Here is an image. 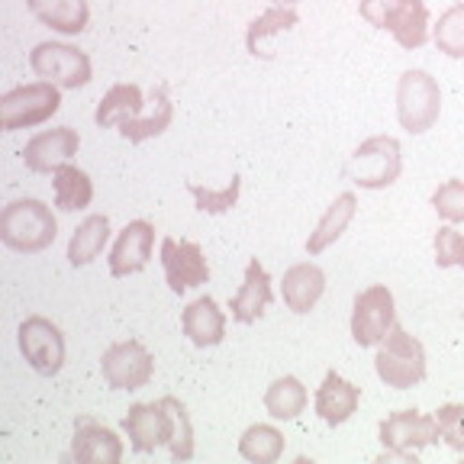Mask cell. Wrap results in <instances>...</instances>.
<instances>
[{
    "label": "cell",
    "mask_w": 464,
    "mask_h": 464,
    "mask_svg": "<svg viewBox=\"0 0 464 464\" xmlns=\"http://www.w3.org/2000/svg\"><path fill=\"white\" fill-rule=\"evenodd\" d=\"M20 352L33 371L43 377H55L65 364V339L62 329L45 316H29L20 326Z\"/></svg>",
    "instance_id": "cell-10"
},
{
    "label": "cell",
    "mask_w": 464,
    "mask_h": 464,
    "mask_svg": "<svg viewBox=\"0 0 464 464\" xmlns=\"http://www.w3.org/2000/svg\"><path fill=\"white\" fill-rule=\"evenodd\" d=\"M101 371L113 391H139L152 381L155 362L142 342H116L103 352Z\"/></svg>",
    "instance_id": "cell-11"
},
{
    "label": "cell",
    "mask_w": 464,
    "mask_h": 464,
    "mask_svg": "<svg viewBox=\"0 0 464 464\" xmlns=\"http://www.w3.org/2000/svg\"><path fill=\"white\" fill-rule=\"evenodd\" d=\"M435 265L439 268H464V236L455 226L435 232Z\"/></svg>",
    "instance_id": "cell-33"
},
{
    "label": "cell",
    "mask_w": 464,
    "mask_h": 464,
    "mask_svg": "<svg viewBox=\"0 0 464 464\" xmlns=\"http://www.w3.org/2000/svg\"><path fill=\"white\" fill-rule=\"evenodd\" d=\"M400 168H403V159H400L397 139L371 136L352 152V159L345 161L342 174H345V181L358 184L364 190H384L400 178Z\"/></svg>",
    "instance_id": "cell-3"
},
{
    "label": "cell",
    "mask_w": 464,
    "mask_h": 464,
    "mask_svg": "<svg viewBox=\"0 0 464 464\" xmlns=\"http://www.w3.org/2000/svg\"><path fill=\"white\" fill-rule=\"evenodd\" d=\"M58 219L36 197H23L4 207L0 213V242L20 255H36L55 242Z\"/></svg>",
    "instance_id": "cell-1"
},
{
    "label": "cell",
    "mask_w": 464,
    "mask_h": 464,
    "mask_svg": "<svg viewBox=\"0 0 464 464\" xmlns=\"http://www.w3.org/2000/svg\"><path fill=\"white\" fill-rule=\"evenodd\" d=\"M29 65L43 81L58 87H84L91 81V58L68 43H39L29 52Z\"/></svg>",
    "instance_id": "cell-9"
},
{
    "label": "cell",
    "mask_w": 464,
    "mask_h": 464,
    "mask_svg": "<svg viewBox=\"0 0 464 464\" xmlns=\"http://www.w3.org/2000/svg\"><path fill=\"white\" fill-rule=\"evenodd\" d=\"M142 113V87L139 84H113L103 94V101L97 103V126L101 130H110V126H120L132 116Z\"/></svg>",
    "instance_id": "cell-25"
},
{
    "label": "cell",
    "mask_w": 464,
    "mask_h": 464,
    "mask_svg": "<svg viewBox=\"0 0 464 464\" xmlns=\"http://www.w3.org/2000/svg\"><path fill=\"white\" fill-rule=\"evenodd\" d=\"M62 97H58V84L52 81H36V84L14 87L0 97V126L7 132L29 130L58 113Z\"/></svg>",
    "instance_id": "cell-6"
},
{
    "label": "cell",
    "mask_w": 464,
    "mask_h": 464,
    "mask_svg": "<svg viewBox=\"0 0 464 464\" xmlns=\"http://www.w3.org/2000/svg\"><path fill=\"white\" fill-rule=\"evenodd\" d=\"M107 239H110V219L101 217V213L87 217L84 223L74 229L72 242H68V261H72L74 268H84V265H91V261L103 252Z\"/></svg>",
    "instance_id": "cell-26"
},
{
    "label": "cell",
    "mask_w": 464,
    "mask_h": 464,
    "mask_svg": "<svg viewBox=\"0 0 464 464\" xmlns=\"http://www.w3.org/2000/svg\"><path fill=\"white\" fill-rule=\"evenodd\" d=\"M358 14L377 29H387L403 49H420L429 39L426 0H362Z\"/></svg>",
    "instance_id": "cell-2"
},
{
    "label": "cell",
    "mask_w": 464,
    "mask_h": 464,
    "mask_svg": "<svg viewBox=\"0 0 464 464\" xmlns=\"http://www.w3.org/2000/svg\"><path fill=\"white\" fill-rule=\"evenodd\" d=\"M72 458L84 464H120L123 461V442L116 439V432L110 426L81 416L74 422Z\"/></svg>",
    "instance_id": "cell-16"
},
{
    "label": "cell",
    "mask_w": 464,
    "mask_h": 464,
    "mask_svg": "<svg viewBox=\"0 0 464 464\" xmlns=\"http://www.w3.org/2000/svg\"><path fill=\"white\" fill-rule=\"evenodd\" d=\"M265 410H268L275 420H284V422L297 420L306 410V387L290 374L277 377V381H271L268 393H265Z\"/></svg>",
    "instance_id": "cell-27"
},
{
    "label": "cell",
    "mask_w": 464,
    "mask_h": 464,
    "mask_svg": "<svg viewBox=\"0 0 464 464\" xmlns=\"http://www.w3.org/2000/svg\"><path fill=\"white\" fill-rule=\"evenodd\" d=\"M358 400H362V391L355 384H348L342 374L329 371L323 377V387L316 391V416L326 426H342L358 410Z\"/></svg>",
    "instance_id": "cell-18"
},
{
    "label": "cell",
    "mask_w": 464,
    "mask_h": 464,
    "mask_svg": "<svg viewBox=\"0 0 464 464\" xmlns=\"http://www.w3.org/2000/svg\"><path fill=\"white\" fill-rule=\"evenodd\" d=\"M190 194H194V203L200 213H213V217H219V213H229L236 203H239V190H242V178L236 174L229 184H226L223 190H213V188H203V184H190Z\"/></svg>",
    "instance_id": "cell-31"
},
{
    "label": "cell",
    "mask_w": 464,
    "mask_h": 464,
    "mask_svg": "<svg viewBox=\"0 0 464 464\" xmlns=\"http://www.w3.org/2000/svg\"><path fill=\"white\" fill-rule=\"evenodd\" d=\"M435 420L442 429V439L449 449L464 451V406L461 403H445L435 410Z\"/></svg>",
    "instance_id": "cell-35"
},
{
    "label": "cell",
    "mask_w": 464,
    "mask_h": 464,
    "mask_svg": "<svg viewBox=\"0 0 464 464\" xmlns=\"http://www.w3.org/2000/svg\"><path fill=\"white\" fill-rule=\"evenodd\" d=\"M435 213L445 223H464V181H445L432 194Z\"/></svg>",
    "instance_id": "cell-34"
},
{
    "label": "cell",
    "mask_w": 464,
    "mask_h": 464,
    "mask_svg": "<svg viewBox=\"0 0 464 464\" xmlns=\"http://www.w3.org/2000/svg\"><path fill=\"white\" fill-rule=\"evenodd\" d=\"M277 7H294V4H300V0H275Z\"/></svg>",
    "instance_id": "cell-36"
},
{
    "label": "cell",
    "mask_w": 464,
    "mask_h": 464,
    "mask_svg": "<svg viewBox=\"0 0 464 464\" xmlns=\"http://www.w3.org/2000/svg\"><path fill=\"white\" fill-rule=\"evenodd\" d=\"M393 326H397V306H393L391 290L384 284L362 290L355 297V310H352V339L362 348L381 345Z\"/></svg>",
    "instance_id": "cell-8"
},
{
    "label": "cell",
    "mask_w": 464,
    "mask_h": 464,
    "mask_svg": "<svg viewBox=\"0 0 464 464\" xmlns=\"http://www.w3.org/2000/svg\"><path fill=\"white\" fill-rule=\"evenodd\" d=\"M161 265H165L168 287L174 294H181L188 287H200V284L210 281V268H207V258H203L197 242L165 236L161 239Z\"/></svg>",
    "instance_id": "cell-13"
},
{
    "label": "cell",
    "mask_w": 464,
    "mask_h": 464,
    "mask_svg": "<svg viewBox=\"0 0 464 464\" xmlns=\"http://www.w3.org/2000/svg\"><path fill=\"white\" fill-rule=\"evenodd\" d=\"M239 455L252 464H275L284 455V435L268 422L248 426L239 439Z\"/></svg>",
    "instance_id": "cell-28"
},
{
    "label": "cell",
    "mask_w": 464,
    "mask_h": 464,
    "mask_svg": "<svg viewBox=\"0 0 464 464\" xmlns=\"http://www.w3.org/2000/svg\"><path fill=\"white\" fill-rule=\"evenodd\" d=\"M181 326H184V335H188L197 348H210V345H219V342H223L226 316L213 297H197L194 304L184 310Z\"/></svg>",
    "instance_id": "cell-20"
},
{
    "label": "cell",
    "mask_w": 464,
    "mask_h": 464,
    "mask_svg": "<svg viewBox=\"0 0 464 464\" xmlns=\"http://www.w3.org/2000/svg\"><path fill=\"white\" fill-rule=\"evenodd\" d=\"M168 406H171L174 416V435H171V461H190L194 458V426H190L188 406L181 403L178 397H165Z\"/></svg>",
    "instance_id": "cell-32"
},
{
    "label": "cell",
    "mask_w": 464,
    "mask_h": 464,
    "mask_svg": "<svg viewBox=\"0 0 464 464\" xmlns=\"http://www.w3.org/2000/svg\"><path fill=\"white\" fill-rule=\"evenodd\" d=\"M355 210H358V197L352 190L339 194L333 203H329V210L323 213V219L316 223V229L310 232V239H306V252L310 255H319L326 252L335 239H339L342 232L348 229V223L355 219Z\"/></svg>",
    "instance_id": "cell-22"
},
{
    "label": "cell",
    "mask_w": 464,
    "mask_h": 464,
    "mask_svg": "<svg viewBox=\"0 0 464 464\" xmlns=\"http://www.w3.org/2000/svg\"><path fill=\"white\" fill-rule=\"evenodd\" d=\"M271 300H275V290H271L268 271H265V265H261L258 258H252L246 265L242 287L236 290V297L229 300L232 319H236V323H246V326H252V323H258V319L265 316V310L271 306Z\"/></svg>",
    "instance_id": "cell-17"
},
{
    "label": "cell",
    "mask_w": 464,
    "mask_h": 464,
    "mask_svg": "<svg viewBox=\"0 0 464 464\" xmlns=\"http://www.w3.org/2000/svg\"><path fill=\"white\" fill-rule=\"evenodd\" d=\"M152 246H155V226L145 223V219L130 223L120 232L113 252H110V275L113 277L139 275L149 265V258H152Z\"/></svg>",
    "instance_id": "cell-15"
},
{
    "label": "cell",
    "mask_w": 464,
    "mask_h": 464,
    "mask_svg": "<svg viewBox=\"0 0 464 464\" xmlns=\"http://www.w3.org/2000/svg\"><path fill=\"white\" fill-rule=\"evenodd\" d=\"M442 439L439 420L420 410H400L391 413L381 422V445H384V458H403V461H416V451L435 445Z\"/></svg>",
    "instance_id": "cell-7"
},
{
    "label": "cell",
    "mask_w": 464,
    "mask_h": 464,
    "mask_svg": "<svg viewBox=\"0 0 464 464\" xmlns=\"http://www.w3.org/2000/svg\"><path fill=\"white\" fill-rule=\"evenodd\" d=\"M123 429L130 435L132 451L139 455H152L161 445H171L174 435V416L168 400L161 397L159 403H136L130 406V413L123 416Z\"/></svg>",
    "instance_id": "cell-12"
},
{
    "label": "cell",
    "mask_w": 464,
    "mask_h": 464,
    "mask_svg": "<svg viewBox=\"0 0 464 464\" xmlns=\"http://www.w3.org/2000/svg\"><path fill=\"white\" fill-rule=\"evenodd\" d=\"M377 377L393 391H410L426 377V348L420 339L406 333V329L393 326L387 339L381 342V352L374 358Z\"/></svg>",
    "instance_id": "cell-4"
},
{
    "label": "cell",
    "mask_w": 464,
    "mask_h": 464,
    "mask_svg": "<svg viewBox=\"0 0 464 464\" xmlns=\"http://www.w3.org/2000/svg\"><path fill=\"white\" fill-rule=\"evenodd\" d=\"M171 120H174V107H171V101H168V87L159 84L152 91V113L132 116V120L120 123V132H123V139H130L132 145H139V142H145V139L161 136V132L171 126Z\"/></svg>",
    "instance_id": "cell-24"
},
{
    "label": "cell",
    "mask_w": 464,
    "mask_h": 464,
    "mask_svg": "<svg viewBox=\"0 0 464 464\" xmlns=\"http://www.w3.org/2000/svg\"><path fill=\"white\" fill-rule=\"evenodd\" d=\"M78 145H81V136L72 130V126L45 130L26 142V149H23V161H26L29 171L55 174L65 161H72V155L78 152Z\"/></svg>",
    "instance_id": "cell-14"
},
{
    "label": "cell",
    "mask_w": 464,
    "mask_h": 464,
    "mask_svg": "<svg viewBox=\"0 0 464 464\" xmlns=\"http://www.w3.org/2000/svg\"><path fill=\"white\" fill-rule=\"evenodd\" d=\"M52 190H55V207L65 213L84 210L94 200V184L87 178V171H81L78 165H62L52 174Z\"/></svg>",
    "instance_id": "cell-23"
},
{
    "label": "cell",
    "mask_w": 464,
    "mask_h": 464,
    "mask_svg": "<svg viewBox=\"0 0 464 464\" xmlns=\"http://www.w3.org/2000/svg\"><path fill=\"white\" fill-rule=\"evenodd\" d=\"M432 43L449 58H464V0L449 7L432 29Z\"/></svg>",
    "instance_id": "cell-29"
},
{
    "label": "cell",
    "mask_w": 464,
    "mask_h": 464,
    "mask_svg": "<svg viewBox=\"0 0 464 464\" xmlns=\"http://www.w3.org/2000/svg\"><path fill=\"white\" fill-rule=\"evenodd\" d=\"M297 10L294 7H271L265 10L261 16H255L252 23H248V33H246V45H248V55H265V52L258 49V43L265 36H275V33H281V29H290L297 26Z\"/></svg>",
    "instance_id": "cell-30"
},
{
    "label": "cell",
    "mask_w": 464,
    "mask_h": 464,
    "mask_svg": "<svg viewBox=\"0 0 464 464\" xmlns=\"http://www.w3.org/2000/svg\"><path fill=\"white\" fill-rule=\"evenodd\" d=\"M323 290H326V275H323V268L310 265V261H300V265L284 271L281 294L287 310L310 313L319 304V297H323Z\"/></svg>",
    "instance_id": "cell-19"
},
{
    "label": "cell",
    "mask_w": 464,
    "mask_h": 464,
    "mask_svg": "<svg viewBox=\"0 0 464 464\" xmlns=\"http://www.w3.org/2000/svg\"><path fill=\"white\" fill-rule=\"evenodd\" d=\"M26 4L36 20H43L45 26H52L62 36H78L91 20L87 0H26Z\"/></svg>",
    "instance_id": "cell-21"
},
{
    "label": "cell",
    "mask_w": 464,
    "mask_h": 464,
    "mask_svg": "<svg viewBox=\"0 0 464 464\" xmlns=\"http://www.w3.org/2000/svg\"><path fill=\"white\" fill-rule=\"evenodd\" d=\"M442 113V91L435 84V78L422 68H410L403 72L397 84V116H400V126L406 132H420L432 130L435 120Z\"/></svg>",
    "instance_id": "cell-5"
}]
</instances>
